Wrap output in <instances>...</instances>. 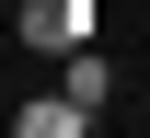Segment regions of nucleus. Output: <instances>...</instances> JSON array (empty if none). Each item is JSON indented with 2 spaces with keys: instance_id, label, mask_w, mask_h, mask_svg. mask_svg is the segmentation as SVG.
<instances>
[{
  "instance_id": "nucleus-1",
  "label": "nucleus",
  "mask_w": 150,
  "mask_h": 138,
  "mask_svg": "<svg viewBox=\"0 0 150 138\" xmlns=\"http://www.w3.org/2000/svg\"><path fill=\"white\" fill-rule=\"evenodd\" d=\"M23 46L69 58V46H93V12H81V0H35V12H23Z\"/></svg>"
},
{
  "instance_id": "nucleus-2",
  "label": "nucleus",
  "mask_w": 150,
  "mask_h": 138,
  "mask_svg": "<svg viewBox=\"0 0 150 138\" xmlns=\"http://www.w3.org/2000/svg\"><path fill=\"white\" fill-rule=\"evenodd\" d=\"M12 127H23V138H81V127H93V104H81L69 81H58V104H23Z\"/></svg>"
},
{
  "instance_id": "nucleus-3",
  "label": "nucleus",
  "mask_w": 150,
  "mask_h": 138,
  "mask_svg": "<svg viewBox=\"0 0 150 138\" xmlns=\"http://www.w3.org/2000/svg\"><path fill=\"white\" fill-rule=\"evenodd\" d=\"M69 92H81V104H104V92H115V69L93 58V46H69Z\"/></svg>"
}]
</instances>
